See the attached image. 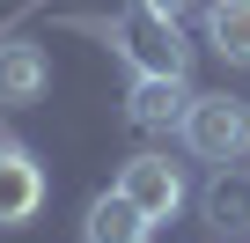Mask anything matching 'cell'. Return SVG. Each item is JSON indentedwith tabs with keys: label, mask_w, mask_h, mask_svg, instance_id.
<instances>
[{
	"label": "cell",
	"mask_w": 250,
	"mask_h": 243,
	"mask_svg": "<svg viewBox=\"0 0 250 243\" xmlns=\"http://www.w3.org/2000/svg\"><path fill=\"white\" fill-rule=\"evenodd\" d=\"M147 228H155V221H147L133 199H125L118 184H110L103 199H88V221H81V236H88V243H147Z\"/></svg>",
	"instance_id": "6"
},
{
	"label": "cell",
	"mask_w": 250,
	"mask_h": 243,
	"mask_svg": "<svg viewBox=\"0 0 250 243\" xmlns=\"http://www.w3.org/2000/svg\"><path fill=\"white\" fill-rule=\"evenodd\" d=\"M96 37H110V52L133 66V74H177V81H191V44H184V30L162 22V15H147L140 0H133L125 22H96Z\"/></svg>",
	"instance_id": "1"
},
{
	"label": "cell",
	"mask_w": 250,
	"mask_h": 243,
	"mask_svg": "<svg viewBox=\"0 0 250 243\" xmlns=\"http://www.w3.org/2000/svg\"><path fill=\"white\" fill-rule=\"evenodd\" d=\"M118 192L133 199L155 228H162V221H177V214H184V199H191V184H184V170H177L169 155H133V162L118 170Z\"/></svg>",
	"instance_id": "3"
},
{
	"label": "cell",
	"mask_w": 250,
	"mask_h": 243,
	"mask_svg": "<svg viewBox=\"0 0 250 243\" xmlns=\"http://www.w3.org/2000/svg\"><path fill=\"white\" fill-rule=\"evenodd\" d=\"M206 221L213 228H250V177L243 170H213V184H206Z\"/></svg>",
	"instance_id": "9"
},
{
	"label": "cell",
	"mask_w": 250,
	"mask_h": 243,
	"mask_svg": "<svg viewBox=\"0 0 250 243\" xmlns=\"http://www.w3.org/2000/svg\"><path fill=\"white\" fill-rule=\"evenodd\" d=\"M140 8H147V15H162V22H184L199 0H140Z\"/></svg>",
	"instance_id": "10"
},
{
	"label": "cell",
	"mask_w": 250,
	"mask_h": 243,
	"mask_svg": "<svg viewBox=\"0 0 250 243\" xmlns=\"http://www.w3.org/2000/svg\"><path fill=\"white\" fill-rule=\"evenodd\" d=\"M184 103H191V81H177V74H133V88H125V118L140 133H177Z\"/></svg>",
	"instance_id": "4"
},
{
	"label": "cell",
	"mask_w": 250,
	"mask_h": 243,
	"mask_svg": "<svg viewBox=\"0 0 250 243\" xmlns=\"http://www.w3.org/2000/svg\"><path fill=\"white\" fill-rule=\"evenodd\" d=\"M44 206V170L30 148H0V228H15Z\"/></svg>",
	"instance_id": "5"
},
{
	"label": "cell",
	"mask_w": 250,
	"mask_h": 243,
	"mask_svg": "<svg viewBox=\"0 0 250 243\" xmlns=\"http://www.w3.org/2000/svg\"><path fill=\"white\" fill-rule=\"evenodd\" d=\"M52 88L44 44H0V103H37Z\"/></svg>",
	"instance_id": "7"
},
{
	"label": "cell",
	"mask_w": 250,
	"mask_h": 243,
	"mask_svg": "<svg viewBox=\"0 0 250 243\" xmlns=\"http://www.w3.org/2000/svg\"><path fill=\"white\" fill-rule=\"evenodd\" d=\"M177 133H184V148L199 162H235L250 148V110L235 96H191L184 118H177Z\"/></svg>",
	"instance_id": "2"
},
{
	"label": "cell",
	"mask_w": 250,
	"mask_h": 243,
	"mask_svg": "<svg viewBox=\"0 0 250 243\" xmlns=\"http://www.w3.org/2000/svg\"><path fill=\"white\" fill-rule=\"evenodd\" d=\"M206 44L228 66H250V0H213L206 8Z\"/></svg>",
	"instance_id": "8"
}]
</instances>
